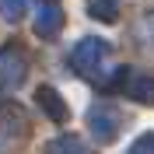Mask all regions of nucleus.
I'll return each instance as SVG.
<instances>
[{
  "label": "nucleus",
  "mask_w": 154,
  "mask_h": 154,
  "mask_svg": "<svg viewBox=\"0 0 154 154\" xmlns=\"http://www.w3.org/2000/svg\"><path fill=\"white\" fill-rule=\"evenodd\" d=\"M46 154H95V151H91L81 137H74V133H60V137H53V140L46 144Z\"/></svg>",
  "instance_id": "0eeeda50"
},
{
  "label": "nucleus",
  "mask_w": 154,
  "mask_h": 154,
  "mask_svg": "<svg viewBox=\"0 0 154 154\" xmlns=\"http://www.w3.org/2000/svg\"><path fill=\"white\" fill-rule=\"evenodd\" d=\"M88 4V14L98 21H116L119 18V0H84Z\"/></svg>",
  "instance_id": "6e6552de"
},
{
  "label": "nucleus",
  "mask_w": 154,
  "mask_h": 154,
  "mask_svg": "<svg viewBox=\"0 0 154 154\" xmlns=\"http://www.w3.org/2000/svg\"><path fill=\"white\" fill-rule=\"evenodd\" d=\"M133 35H137V42L144 49H154V11H147L144 18L133 25Z\"/></svg>",
  "instance_id": "1a4fd4ad"
},
{
  "label": "nucleus",
  "mask_w": 154,
  "mask_h": 154,
  "mask_svg": "<svg viewBox=\"0 0 154 154\" xmlns=\"http://www.w3.org/2000/svg\"><path fill=\"white\" fill-rule=\"evenodd\" d=\"M32 28H35L38 38H53L63 28V4H60V0H35Z\"/></svg>",
  "instance_id": "39448f33"
},
{
  "label": "nucleus",
  "mask_w": 154,
  "mask_h": 154,
  "mask_svg": "<svg viewBox=\"0 0 154 154\" xmlns=\"http://www.w3.org/2000/svg\"><path fill=\"white\" fill-rule=\"evenodd\" d=\"M126 154H154V133L137 137L133 144H130V151H126Z\"/></svg>",
  "instance_id": "9b49d317"
},
{
  "label": "nucleus",
  "mask_w": 154,
  "mask_h": 154,
  "mask_svg": "<svg viewBox=\"0 0 154 154\" xmlns=\"http://www.w3.org/2000/svg\"><path fill=\"white\" fill-rule=\"evenodd\" d=\"M88 126H91V133H95L98 144H112L119 130H123V116L116 112L109 102H98V105L88 109Z\"/></svg>",
  "instance_id": "20e7f679"
},
{
  "label": "nucleus",
  "mask_w": 154,
  "mask_h": 154,
  "mask_svg": "<svg viewBox=\"0 0 154 154\" xmlns=\"http://www.w3.org/2000/svg\"><path fill=\"white\" fill-rule=\"evenodd\" d=\"M112 91H123L126 98H133L140 105H154V74L147 70H137V67H119L116 77L109 81Z\"/></svg>",
  "instance_id": "f257e3e1"
},
{
  "label": "nucleus",
  "mask_w": 154,
  "mask_h": 154,
  "mask_svg": "<svg viewBox=\"0 0 154 154\" xmlns=\"http://www.w3.org/2000/svg\"><path fill=\"white\" fill-rule=\"evenodd\" d=\"M25 7H28V0H0V18L18 21L21 14H25Z\"/></svg>",
  "instance_id": "9d476101"
},
{
  "label": "nucleus",
  "mask_w": 154,
  "mask_h": 154,
  "mask_svg": "<svg viewBox=\"0 0 154 154\" xmlns=\"http://www.w3.org/2000/svg\"><path fill=\"white\" fill-rule=\"evenodd\" d=\"M25 77H28V53L18 42H7L0 49V88L14 91V88L25 84Z\"/></svg>",
  "instance_id": "f03ea898"
},
{
  "label": "nucleus",
  "mask_w": 154,
  "mask_h": 154,
  "mask_svg": "<svg viewBox=\"0 0 154 154\" xmlns=\"http://www.w3.org/2000/svg\"><path fill=\"white\" fill-rule=\"evenodd\" d=\"M109 53V42L105 38H81L74 46V53H70V63H74V70L81 77H91L102 70V60H105Z\"/></svg>",
  "instance_id": "7ed1b4c3"
},
{
  "label": "nucleus",
  "mask_w": 154,
  "mask_h": 154,
  "mask_svg": "<svg viewBox=\"0 0 154 154\" xmlns=\"http://www.w3.org/2000/svg\"><path fill=\"white\" fill-rule=\"evenodd\" d=\"M35 102H38V109H42V112H46L53 123H67V119H70V109H67V102L60 98L56 88L42 84V88L35 91Z\"/></svg>",
  "instance_id": "423d86ee"
}]
</instances>
